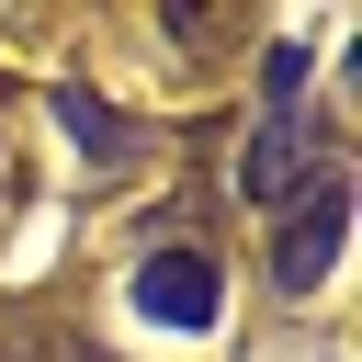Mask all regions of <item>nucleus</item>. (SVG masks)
<instances>
[{
	"mask_svg": "<svg viewBox=\"0 0 362 362\" xmlns=\"http://www.w3.org/2000/svg\"><path fill=\"white\" fill-rule=\"evenodd\" d=\"M339 238H351V170H339V158H317V170H305V192H294V204H283V226H272V283H283V294L328 283Z\"/></svg>",
	"mask_w": 362,
	"mask_h": 362,
	"instance_id": "f257e3e1",
	"label": "nucleus"
},
{
	"mask_svg": "<svg viewBox=\"0 0 362 362\" xmlns=\"http://www.w3.org/2000/svg\"><path fill=\"white\" fill-rule=\"evenodd\" d=\"M136 317H158V328H215V249L192 238V249H147L136 260Z\"/></svg>",
	"mask_w": 362,
	"mask_h": 362,
	"instance_id": "f03ea898",
	"label": "nucleus"
},
{
	"mask_svg": "<svg viewBox=\"0 0 362 362\" xmlns=\"http://www.w3.org/2000/svg\"><path fill=\"white\" fill-rule=\"evenodd\" d=\"M57 124H68L79 147H102V158H147V136H136L113 102H90V90H57Z\"/></svg>",
	"mask_w": 362,
	"mask_h": 362,
	"instance_id": "7ed1b4c3",
	"label": "nucleus"
},
{
	"mask_svg": "<svg viewBox=\"0 0 362 362\" xmlns=\"http://www.w3.org/2000/svg\"><path fill=\"white\" fill-rule=\"evenodd\" d=\"M260 102H272V113L305 102V45H272V57H260Z\"/></svg>",
	"mask_w": 362,
	"mask_h": 362,
	"instance_id": "20e7f679",
	"label": "nucleus"
}]
</instances>
